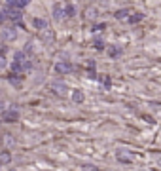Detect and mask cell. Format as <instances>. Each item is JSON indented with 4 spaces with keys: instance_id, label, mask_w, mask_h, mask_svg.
Listing matches in <instances>:
<instances>
[{
    "instance_id": "30bf717a",
    "label": "cell",
    "mask_w": 161,
    "mask_h": 171,
    "mask_svg": "<svg viewBox=\"0 0 161 171\" xmlns=\"http://www.w3.org/2000/svg\"><path fill=\"white\" fill-rule=\"evenodd\" d=\"M74 13H76V8H74L72 4H68L66 8H65V15L66 17H74Z\"/></svg>"
},
{
    "instance_id": "7402d4cb",
    "label": "cell",
    "mask_w": 161,
    "mask_h": 171,
    "mask_svg": "<svg viewBox=\"0 0 161 171\" xmlns=\"http://www.w3.org/2000/svg\"><path fill=\"white\" fill-rule=\"evenodd\" d=\"M6 2H10V4H15V0H6Z\"/></svg>"
},
{
    "instance_id": "8992f818",
    "label": "cell",
    "mask_w": 161,
    "mask_h": 171,
    "mask_svg": "<svg viewBox=\"0 0 161 171\" xmlns=\"http://www.w3.org/2000/svg\"><path fill=\"white\" fill-rule=\"evenodd\" d=\"M32 25L36 27V29H47V21L46 19H34Z\"/></svg>"
},
{
    "instance_id": "4fadbf2b",
    "label": "cell",
    "mask_w": 161,
    "mask_h": 171,
    "mask_svg": "<svg viewBox=\"0 0 161 171\" xmlns=\"http://www.w3.org/2000/svg\"><path fill=\"white\" fill-rule=\"evenodd\" d=\"M13 59H15V63H23V61H25V53H23V52H17Z\"/></svg>"
},
{
    "instance_id": "9a60e30c",
    "label": "cell",
    "mask_w": 161,
    "mask_h": 171,
    "mask_svg": "<svg viewBox=\"0 0 161 171\" xmlns=\"http://www.w3.org/2000/svg\"><path fill=\"white\" fill-rule=\"evenodd\" d=\"M142 19V13H133V17H129L131 23H137V21H140Z\"/></svg>"
},
{
    "instance_id": "5bb4252c",
    "label": "cell",
    "mask_w": 161,
    "mask_h": 171,
    "mask_svg": "<svg viewBox=\"0 0 161 171\" xmlns=\"http://www.w3.org/2000/svg\"><path fill=\"white\" fill-rule=\"evenodd\" d=\"M93 44H95V48H99V49H101V48H104V42H102V38H99V36H97V38L93 40Z\"/></svg>"
},
{
    "instance_id": "52a82bcc",
    "label": "cell",
    "mask_w": 161,
    "mask_h": 171,
    "mask_svg": "<svg viewBox=\"0 0 161 171\" xmlns=\"http://www.w3.org/2000/svg\"><path fill=\"white\" fill-rule=\"evenodd\" d=\"M108 55H110V57H118V55H121V48H118V46L108 48Z\"/></svg>"
},
{
    "instance_id": "6da1fadb",
    "label": "cell",
    "mask_w": 161,
    "mask_h": 171,
    "mask_svg": "<svg viewBox=\"0 0 161 171\" xmlns=\"http://www.w3.org/2000/svg\"><path fill=\"white\" fill-rule=\"evenodd\" d=\"M55 70H57L59 74H66V72H70V70H72V65L68 61H61V63L55 65Z\"/></svg>"
},
{
    "instance_id": "603a6c76",
    "label": "cell",
    "mask_w": 161,
    "mask_h": 171,
    "mask_svg": "<svg viewBox=\"0 0 161 171\" xmlns=\"http://www.w3.org/2000/svg\"><path fill=\"white\" fill-rule=\"evenodd\" d=\"M10 171H15V169H10Z\"/></svg>"
},
{
    "instance_id": "44dd1931",
    "label": "cell",
    "mask_w": 161,
    "mask_h": 171,
    "mask_svg": "<svg viewBox=\"0 0 161 171\" xmlns=\"http://www.w3.org/2000/svg\"><path fill=\"white\" fill-rule=\"evenodd\" d=\"M104 27H106V25H102V23H101V25H97V27H95V31H102Z\"/></svg>"
},
{
    "instance_id": "d6986e66",
    "label": "cell",
    "mask_w": 161,
    "mask_h": 171,
    "mask_svg": "<svg viewBox=\"0 0 161 171\" xmlns=\"http://www.w3.org/2000/svg\"><path fill=\"white\" fill-rule=\"evenodd\" d=\"M101 82H102V86H106V88L110 86V80H108V78H101Z\"/></svg>"
},
{
    "instance_id": "3957f363",
    "label": "cell",
    "mask_w": 161,
    "mask_h": 171,
    "mask_svg": "<svg viewBox=\"0 0 161 171\" xmlns=\"http://www.w3.org/2000/svg\"><path fill=\"white\" fill-rule=\"evenodd\" d=\"M17 116H19V112L17 110H8V112H4V122H13V120H17Z\"/></svg>"
},
{
    "instance_id": "7a4b0ae2",
    "label": "cell",
    "mask_w": 161,
    "mask_h": 171,
    "mask_svg": "<svg viewBox=\"0 0 161 171\" xmlns=\"http://www.w3.org/2000/svg\"><path fill=\"white\" fill-rule=\"evenodd\" d=\"M15 36H17L15 29H4V31H2V38H4V40H8V42L15 40Z\"/></svg>"
},
{
    "instance_id": "ba28073f",
    "label": "cell",
    "mask_w": 161,
    "mask_h": 171,
    "mask_svg": "<svg viewBox=\"0 0 161 171\" xmlns=\"http://www.w3.org/2000/svg\"><path fill=\"white\" fill-rule=\"evenodd\" d=\"M8 13H10V17H11L13 21H19V19H21V12H19V10L10 8V10H8Z\"/></svg>"
},
{
    "instance_id": "e0dca14e",
    "label": "cell",
    "mask_w": 161,
    "mask_h": 171,
    "mask_svg": "<svg viewBox=\"0 0 161 171\" xmlns=\"http://www.w3.org/2000/svg\"><path fill=\"white\" fill-rule=\"evenodd\" d=\"M83 171H97V167H95V166H89V163H85V166H83Z\"/></svg>"
},
{
    "instance_id": "7c38bea8",
    "label": "cell",
    "mask_w": 161,
    "mask_h": 171,
    "mask_svg": "<svg viewBox=\"0 0 161 171\" xmlns=\"http://www.w3.org/2000/svg\"><path fill=\"white\" fill-rule=\"evenodd\" d=\"M127 13H129V10H120V12H116V17L118 19H127Z\"/></svg>"
},
{
    "instance_id": "277c9868",
    "label": "cell",
    "mask_w": 161,
    "mask_h": 171,
    "mask_svg": "<svg viewBox=\"0 0 161 171\" xmlns=\"http://www.w3.org/2000/svg\"><path fill=\"white\" fill-rule=\"evenodd\" d=\"M63 15H65V8H61V6L57 4V6L53 8V17H55V19H61Z\"/></svg>"
},
{
    "instance_id": "8fae6325",
    "label": "cell",
    "mask_w": 161,
    "mask_h": 171,
    "mask_svg": "<svg viewBox=\"0 0 161 171\" xmlns=\"http://www.w3.org/2000/svg\"><path fill=\"white\" fill-rule=\"evenodd\" d=\"M53 89H57V93H65V91H66V86L55 82V84H53Z\"/></svg>"
},
{
    "instance_id": "2e32d148",
    "label": "cell",
    "mask_w": 161,
    "mask_h": 171,
    "mask_svg": "<svg viewBox=\"0 0 161 171\" xmlns=\"http://www.w3.org/2000/svg\"><path fill=\"white\" fill-rule=\"evenodd\" d=\"M31 0H15V6H19V8H23V6H27Z\"/></svg>"
},
{
    "instance_id": "ac0fdd59",
    "label": "cell",
    "mask_w": 161,
    "mask_h": 171,
    "mask_svg": "<svg viewBox=\"0 0 161 171\" xmlns=\"http://www.w3.org/2000/svg\"><path fill=\"white\" fill-rule=\"evenodd\" d=\"M6 13H8V10H0V21L6 19Z\"/></svg>"
},
{
    "instance_id": "5b68a950",
    "label": "cell",
    "mask_w": 161,
    "mask_h": 171,
    "mask_svg": "<svg viewBox=\"0 0 161 171\" xmlns=\"http://www.w3.org/2000/svg\"><path fill=\"white\" fill-rule=\"evenodd\" d=\"M83 99H85V95H83L82 91H78V89L72 93V101H74V103H83Z\"/></svg>"
},
{
    "instance_id": "9c48e42d",
    "label": "cell",
    "mask_w": 161,
    "mask_h": 171,
    "mask_svg": "<svg viewBox=\"0 0 161 171\" xmlns=\"http://www.w3.org/2000/svg\"><path fill=\"white\" fill-rule=\"evenodd\" d=\"M8 162H11V154L10 152H2L0 154V166H2V163H8Z\"/></svg>"
},
{
    "instance_id": "ffe728a7",
    "label": "cell",
    "mask_w": 161,
    "mask_h": 171,
    "mask_svg": "<svg viewBox=\"0 0 161 171\" xmlns=\"http://www.w3.org/2000/svg\"><path fill=\"white\" fill-rule=\"evenodd\" d=\"M6 67V61H4V57H0V69H4Z\"/></svg>"
}]
</instances>
